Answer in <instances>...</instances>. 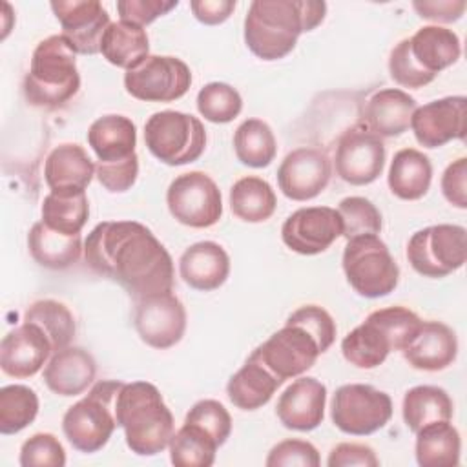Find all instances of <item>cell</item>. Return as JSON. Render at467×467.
Returning <instances> with one entry per match:
<instances>
[{"mask_svg":"<svg viewBox=\"0 0 467 467\" xmlns=\"http://www.w3.org/2000/svg\"><path fill=\"white\" fill-rule=\"evenodd\" d=\"M84 257L93 272L119 283L135 301L173 288L171 255L137 221L99 223L88 234Z\"/></svg>","mask_w":467,"mask_h":467,"instance_id":"1","label":"cell"},{"mask_svg":"<svg viewBox=\"0 0 467 467\" xmlns=\"http://www.w3.org/2000/svg\"><path fill=\"white\" fill-rule=\"evenodd\" d=\"M327 13L317 0H254L244 16V42L261 60L286 57L301 33L316 29Z\"/></svg>","mask_w":467,"mask_h":467,"instance_id":"2","label":"cell"},{"mask_svg":"<svg viewBox=\"0 0 467 467\" xmlns=\"http://www.w3.org/2000/svg\"><path fill=\"white\" fill-rule=\"evenodd\" d=\"M115 420L126 445L139 456L162 452L175 432L173 414L150 381L122 383L115 398Z\"/></svg>","mask_w":467,"mask_h":467,"instance_id":"3","label":"cell"},{"mask_svg":"<svg viewBox=\"0 0 467 467\" xmlns=\"http://www.w3.org/2000/svg\"><path fill=\"white\" fill-rule=\"evenodd\" d=\"M462 55L460 38L452 29L423 26L410 38L400 40L389 55L390 78L409 89L431 84L436 75Z\"/></svg>","mask_w":467,"mask_h":467,"instance_id":"4","label":"cell"},{"mask_svg":"<svg viewBox=\"0 0 467 467\" xmlns=\"http://www.w3.org/2000/svg\"><path fill=\"white\" fill-rule=\"evenodd\" d=\"M420 325L418 314L407 306L378 308L343 337V358L358 368H376L392 350H403Z\"/></svg>","mask_w":467,"mask_h":467,"instance_id":"5","label":"cell"},{"mask_svg":"<svg viewBox=\"0 0 467 467\" xmlns=\"http://www.w3.org/2000/svg\"><path fill=\"white\" fill-rule=\"evenodd\" d=\"M80 88L77 53L62 35L40 40L24 77V97L35 108L57 109L69 102Z\"/></svg>","mask_w":467,"mask_h":467,"instance_id":"6","label":"cell"},{"mask_svg":"<svg viewBox=\"0 0 467 467\" xmlns=\"http://www.w3.org/2000/svg\"><path fill=\"white\" fill-rule=\"evenodd\" d=\"M124 381L102 379L91 390L73 403L64 418L62 431L73 449L80 452H97L119 427L115 420V398Z\"/></svg>","mask_w":467,"mask_h":467,"instance_id":"7","label":"cell"},{"mask_svg":"<svg viewBox=\"0 0 467 467\" xmlns=\"http://www.w3.org/2000/svg\"><path fill=\"white\" fill-rule=\"evenodd\" d=\"M341 265L348 285L361 297H383L398 286L400 266L389 246L376 234L348 239Z\"/></svg>","mask_w":467,"mask_h":467,"instance_id":"8","label":"cell"},{"mask_svg":"<svg viewBox=\"0 0 467 467\" xmlns=\"http://www.w3.org/2000/svg\"><path fill=\"white\" fill-rule=\"evenodd\" d=\"M144 142L150 153L168 166L197 161L206 148L202 122L184 111L164 109L153 113L144 124Z\"/></svg>","mask_w":467,"mask_h":467,"instance_id":"9","label":"cell"},{"mask_svg":"<svg viewBox=\"0 0 467 467\" xmlns=\"http://www.w3.org/2000/svg\"><path fill=\"white\" fill-rule=\"evenodd\" d=\"M407 259L423 277H445L467 259V232L460 224H432L412 234Z\"/></svg>","mask_w":467,"mask_h":467,"instance_id":"10","label":"cell"},{"mask_svg":"<svg viewBox=\"0 0 467 467\" xmlns=\"http://www.w3.org/2000/svg\"><path fill=\"white\" fill-rule=\"evenodd\" d=\"M392 416V400L387 392L365 383L341 385L330 403L334 425L350 436H368L383 429Z\"/></svg>","mask_w":467,"mask_h":467,"instance_id":"11","label":"cell"},{"mask_svg":"<svg viewBox=\"0 0 467 467\" xmlns=\"http://www.w3.org/2000/svg\"><path fill=\"white\" fill-rule=\"evenodd\" d=\"M166 204L175 221L190 228H210L223 215V197L204 171L177 175L166 192Z\"/></svg>","mask_w":467,"mask_h":467,"instance_id":"12","label":"cell"},{"mask_svg":"<svg viewBox=\"0 0 467 467\" xmlns=\"http://www.w3.org/2000/svg\"><path fill=\"white\" fill-rule=\"evenodd\" d=\"M319 354L323 350L317 339L303 325L290 319L252 352L279 381L306 372Z\"/></svg>","mask_w":467,"mask_h":467,"instance_id":"13","label":"cell"},{"mask_svg":"<svg viewBox=\"0 0 467 467\" xmlns=\"http://www.w3.org/2000/svg\"><path fill=\"white\" fill-rule=\"evenodd\" d=\"M192 71L177 57L148 55L137 67L124 73L126 91L144 102H171L186 95Z\"/></svg>","mask_w":467,"mask_h":467,"instance_id":"14","label":"cell"},{"mask_svg":"<svg viewBox=\"0 0 467 467\" xmlns=\"http://www.w3.org/2000/svg\"><path fill=\"white\" fill-rule=\"evenodd\" d=\"M336 173L352 186L374 182L385 166V144L381 137L365 126H354L343 131L336 144Z\"/></svg>","mask_w":467,"mask_h":467,"instance_id":"15","label":"cell"},{"mask_svg":"<svg viewBox=\"0 0 467 467\" xmlns=\"http://www.w3.org/2000/svg\"><path fill=\"white\" fill-rule=\"evenodd\" d=\"M133 325L139 337L159 350L177 345L186 330V310L171 292L135 301Z\"/></svg>","mask_w":467,"mask_h":467,"instance_id":"16","label":"cell"},{"mask_svg":"<svg viewBox=\"0 0 467 467\" xmlns=\"http://www.w3.org/2000/svg\"><path fill=\"white\" fill-rule=\"evenodd\" d=\"M341 234V217L337 210L330 206L299 208L290 213L281 226L283 243L301 255L325 252Z\"/></svg>","mask_w":467,"mask_h":467,"instance_id":"17","label":"cell"},{"mask_svg":"<svg viewBox=\"0 0 467 467\" xmlns=\"http://www.w3.org/2000/svg\"><path fill=\"white\" fill-rule=\"evenodd\" d=\"M332 166L319 148L301 146L292 150L277 168V186L292 201H310L328 184Z\"/></svg>","mask_w":467,"mask_h":467,"instance_id":"18","label":"cell"},{"mask_svg":"<svg viewBox=\"0 0 467 467\" xmlns=\"http://www.w3.org/2000/svg\"><path fill=\"white\" fill-rule=\"evenodd\" d=\"M51 9L62 26V36L80 55L100 53L109 15L99 0H53Z\"/></svg>","mask_w":467,"mask_h":467,"instance_id":"19","label":"cell"},{"mask_svg":"<svg viewBox=\"0 0 467 467\" xmlns=\"http://www.w3.org/2000/svg\"><path fill=\"white\" fill-rule=\"evenodd\" d=\"M465 106L463 95L443 97L414 109L410 128L423 148H440L454 139H465Z\"/></svg>","mask_w":467,"mask_h":467,"instance_id":"20","label":"cell"},{"mask_svg":"<svg viewBox=\"0 0 467 467\" xmlns=\"http://www.w3.org/2000/svg\"><path fill=\"white\" fill-rule=\"evenodd\" d=\"M53 354L44 330L29 321L9 330L0 343V367L11 378L35 376Z\"/></svg>","mask_w":467,"mask_h":467,"instance_id":"21","label":"cell"},{"mask_svg":"<svg viewBox=\"0 0 467 467\" xmlns=\"http://www.w3.org/2000/svg\"><path fill=\"white\" fill-rule=\"evenodd\" d=\"M327 387L316 378H297L277 400L275 414L283 427L308 432L321 425L325 418Z\"/></svg>","mask_w":467,"mask_h":467,"instance_id":"22","label":"cell"},{"mask_svg":"<svg viewBox=\"0 0 467 467\" xmlns=\"http://www.w3.org/2000/svg\"><path fill=\"white\" fill-rule=\"evenodd\" d=\"M401 354L410 367L425 372H438L454 363L458 339L449 325L432 319L421 321Z\"/></svg>","mask_w":467,"mask_h":467,"instance_id":"23","label":"cell"},{"mask_svg":"<svg viewBox=\"0 0 467 467\" xmlns=\"http://www.w3.org/2000/svg\"><path fill=\"white\" fill-rule=\"evenodd\" d=\"M179 274L190 288L212 292L228 279L230 257L219 243L199 241L182 252Z\"/></svg>","mask_w":467,"mask_h":467,"instance_id":"24","label":"cell"},{"mask_svg":"<svg viewBox=\"0 0 467 467\" xmlns=\"http://www.w3.org/2000/svg\"><path fill=\"white\" fill-rule=\"evenodd\" d=\"M97 363L82 347H66L55 352L44 368L47 389L58 396H78L95 379Z\"/></svg>","mask_w":467,"mask_h":467,"instance_id":"25","label":"cell"},{"mask_svg":"<svg viewBox=\"0 0 467 467\" xmlns=\"http://www.w3.org/2000/svg\"><path fill=\"white\" fill-rule=\"evenodd\" d=\"M97 166L88 151L75 142L51 150L44 164V179L51 192H86Z\"/></svg>","mask_w":467,"mask_h":467,"instance_id":"26","label":"cell"},{"mask_svg":"<svg viewBox=\"0 0 467 467\" xmlns=\"http://www.w3.org/2000/svg\"><path fill=\"white\" fill-rule=\"evenodd\" d=\"M416 108L414 97L407 91L379 89L365 104V128L378 137H398L409 130Z\"/></svg>","mask_w":467,"mask_h":467,"instance_id":"27","label":"cell"},{"mask_svg":"<svg viewBox=\"0 0 467 467\" xmlns=\"http://www.w3.org/2000/svg\"><path fill=\"white\" fill-rule=\"evenodd\" d=\"M88 144L99 162H120L135 155L137 128L124 115L99 117L88 130Z\"/></svg>","mask_w":467,"mask_h":467,"instance_id":"28","label":"cell"},{"mask_svg":"<svg viewBox=\"0 0 467 467\" xmlns=\"http://www.w3.org/2000/svg\"><path fill=\"white\" fill-rule=\"evenodd\" d=\"M281 383L283 381H279L259 359L250 354L246 363L228 379L226 396L237 409L255 410L272 400Z\"/></svg>","mask_w":467,"mask_h":467,"instance_id":"29","label":"cell"},{"mask_svg":"<svg viewBox=\"0 0 467 467\" xmlns=\"http://www.w3.org/2000/svg\"><path fill=\"white\" fill-rule=\"evenodd\" d=\"M432 181V164L429 157L414 148H403L394 153L387 175L392 195L403 201L421 199Z\"/></svg>","mask_w":467,"mask_h":467,"instance_id":"30","label":"cell"},{"mask_svg":"<svg viewBox=\"0 0 467 467\" xmlns=\"http://www.w3.org/2000/svg\"><path fill=\"white\" fill-rule=\"evenodd\" d=\"M27 248L31 257L49 270H64L75 265L84 250L80 234L66 235L47 228L42 221L31 226L27 234Z\"/></svg>","mask_w":467,"mask_h":467,"instance_id":"31","label":"cell"},{"mask_svg":"<svg viewBox=\"0 0 467 467\" xmlns=\"http://www.w3.org/2000/svg\"><path fill=\"white\" fill-rule=\"evenodd\" d=\"M102 57L122 69L137 67L150 55V40L142 26L119 20L111 22L100 42Z\"/></svg>","mask_w":467,"mask_h":467,"instance_id":"32","label":"cell"},{"mask_svg":"<svg viewBox=\"0 0 467 467\" xmlns=\"http://www.w3.org/2000/svg\"><path fill=\"white\" fill-rule=\"evenodd\" d=\"M414 451L421 467H456L462 451L460 432L451 420L434 421L416 432Z\"/></svg>","mask_w":467,"mask_h":467,"instance_id":"33","label":"cell"},{"mask_svg":"<svg viewBox=\"0 0 467 467\" xmlns=\"http://www.w3.org/2000/svg\"><path fill=\"white\" fill-rule=\"evenodd\" d=\"M403 421L414 434L434 421L452 418V400L445 389L436 385H416L409 389L401 403Z\"/></svg>","mask_w":467,"mask_h":467,"instance_id":"34","label":"cell"},{"mask_svg":"<svg viewBox=\"0 0 467 467\" xmlns=\"http://www.w3.org/2000/svg\"><path fill=\"white\" fill-rule=\"evenodd\" d=\"M277 197L270 182L257 175H246L230 188L232 213L244 223H263L275 212Z\"/></svg>","mask_w":467,"mask_h":467,"instance_id":"35","label":"cell"},{"mask_svg":"<svg viewBox=\"0 0 467 467\" xmlns=\"http://www.w3.org/2000/svg\"><path fill=\"white\" fill-rule=\"evenodd\" d=\"M170 462L177 467H210L215 462L219 441L199 423L184 420L170 440Z\"/></svg>","mask_w":467,"mask_h":467,"instance_id":"36","label":"cell"},{"mask_svg":"<svg viewBox=\"0 0 467 467\" xmlns=\"http://www.w3.org/2000/svg\"><path fill=\"white\" fill-rule=\"evenodd\" d=\"M42 223L60 234L77 235L89 217L86 192H49L42 202Z\"/></svg>","mask_w":467,"mask_h":467,"instance_id":"37","label":"cell"},{"mask_svg":"<svg viewBox=\"0 0 467 467\" xmlns=\"http://www.w3.org/2000/svg\"><path fill=\"white\" fill-rule=\"evenodd\" d=\"M234 151L237 161L244 166H268L277 153V142L272 128L261 119L243 120L234 133Z\"/></svg>","mask_w":467,"mask_h":467,"instance_id":"38","label":"cell"},{"mask_svg":"<svg viewBox=\"0 0 467 467\" xmlns=\"http://www.w3.org/2000/svg\"><path fill=\"white\" fill-rule=\"evenodd\" d=\"M24 321L38 325L47 336L53 354L69 347L75 337V317L71 310L55 299H38L27 306L24 314Z\"/></svg>","mask_w":467,"mask_h":467,"instance_id":"39","label":"cell"},{"mask_svg":"<svg viewBox=\"0 0 467 467\" xmlns=\"http://www.w3.org/2000/svg\"><path fill=\"white\" fill-rule=\"evenodd\" d=\"M38 396L27 385H5L0 389V432L16 434L35 421Z\"/></svg>","mask_w":467,"mask_h":467,"instance_id":"40","label":"cell"},{"mask_svg":"<svg viewBox=\"0 0 467 467\" xmlns=\"http://www.w3.org/2000/svg\"><path fill=\"white\" fill-rule=\"evenodd\" d=\"M195 102L199 113L213 124L232 122L243 109L239 91L226 82H210L202 86Z\"/></svg>","mask_w":467,"mask_h":467,"instance_id":"41","label":"cell"},{"mask_svg":"<svg viewBox=\"0 0 467 467\" xmlns=\"http://www.w3.org/2000/svg\"><path fill=\"white\" fill-rule=\"evenodd\" d=\"M337 213L343 224L341 235L347 241L358 235H378L381 232V213L376 208V204L365 197H345L337 206Z\"/></svg>","mask_w":467,"mask_h":467,"instance_id":"42","label":"cell"},{"mask_svg":"<svg viewBox=\"0 0 467 467\" xmlns=\"http://www.w3.org/2000/svg\"><path fill=\"white\" fill-rule=\"evenodd\" d=\"M22 467H64L66 451L51 432H36L20 447Z\"/></svg>","mask_w":467,"mask_h":467,"instance_id":"43","label":"cell"},{"mask_svg":"<svg viewBox=\"0 0 467 467\" xmlns=\"http://www.w3.org/2000/svg\"><path fill=\"white\" fill-rule=\"evenodd\" d=\"M188 421H195L204 427L219 445H224L232 432V416L217 400H201L186 414Z\"/></svg>","mask_w":467,"mask_h":467,"instance_id":"44","label":"cell"},{"mask_svg":"<svg viewBox=\"0 0 467 467\" xmlns=\"http://www.w3.org/2000/svg\"><path fill=\"white\" fill-rule=\"evenodd\" d=\"M265 463L268 467H290V465L317 467L321 463V458L317 449L310 441L288 438L270 449Z\"/></svg>","mask_w":467,"mask_h":467,"instance_id":"45","label":"cell"},{"mask_svg":"<svg viewBox=\"0 0 467 467\" xmlns=\"http://www.w3.org/2000/svg\"><path fill=\"white\" fill-rule=\"evenodd\" d=\"M288 319L303 325L317 339L323 352H327L332 347L337 328H336V321L323 306H317V305L299 306L288 316Z\"/></svg>","mask_w":467,"mask_h":467,"instance_id":"46","label":"cell"},{"mask_svg":"<svg viewBox=\"0 0 467 467\" xmlns=\"http://www.w3.org/2000/svg\"><path fill=\"white\" fill-rule=\"evenodd\" d=\"M95 175L99 182L111 193H122L130 190L139 175L137 153L120 162H97Z\"/></svg>","mask_w":467,"mask_h":467,"instance_id":"47","label":"cell"},{"mask_svg":"<svg viewBox=\"0 0 467 467\" xmlns=\"http://www.w3.org/2000/svg\"><path fill=\"white\" fill-rule=\"evenodd\" d=\"M177 5V0H119L117 11L120 20L144 27Z\"/></svg>","mask_w":467,"mask_h":467,"instance_id":"48","label":"cell"},{"mask_svg":"<svg viewBox=\"0 0 467 467\" xmlns=\"http://www.w3.org/2000/svg\"><path fill=\"white\" fill-rule=\"evenodd\" d=\"M327 465L328 467H350V465L378 467L379 460L372 447L365 443H356V441H343L332 447Z\"/></svg>","mask_w":467,"mask_h":467,"instance_id":"49","label":"cell"},{"mask_svg":"<svg viewBox=\"0 0 467 467\" xmlns=\"http://www.w3.org/2000/svg\"><path fill=\"white\" fill-rule=\"evenodd\" d=\"M441 193L456 208H467V159L452 161L441 175Z\"/></svg>","mask_w":467,"mask_h":467,"instance_id":"50","label":"cell"},{"mask_svg":"<svg viewBox=\"0 0 467 467\" xmlns=\"http://www.w3.org/2000/svg\"><path fill=\"white\" fill-rule=\"evenodd\" d=\"M412 7L418 11V16L432 22H456L462 18L467 4L463 0H434V2H414Z\"/></svg>","mask_w":467,"mask_h":467,"instance_id":"51","label":"cell"},{"mask_svg":"<svg viewBox=\"0 0 467 467\" xmlns=\"http://www.w3.org/2000/svg\"><path fill=\"white\" fill-rule=\"evenodd\" d=\"M193 16L206 26H217L228 20L235 9L234 0H193L190 2Z\"/></svg>","mask_w":467,"mask_h":467,"instance_id":"52","label":"cell"}]
</instances>
